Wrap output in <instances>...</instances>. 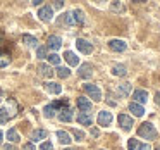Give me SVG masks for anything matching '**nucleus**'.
<instances>
[{"label": "nucleus", "mask_w": 160, "mask_h": 150, "mask_svg": "<svg viewBox=\"0 0 160 150\" xmlns=\"http://www.w3.org/2000/svg\"><path fill=\"white\" fill-rule=\"evenodd\" d=\"M138 135L141 138H146V140H153L157 136V129L152 122H143L141 126L138 128Z\"/></svg>", "instance_id": "f257e3e1"}, {"label": "nucleus", "mask_w": 160, "mask_h": 150, "mask_svg": "<svg viewBox=\"0 0 160 150\" xmlns=\"http://www.w3.org/2000/svg\"><path fill=\"white\" fill-rule=\"evenodd\" d=\"M83 90H84V93H86L88 97H91L95 102H100L102 100V91H100V88H98L97 85L86 83V85H83Z\"/></svg>", "instance_id": "f03ea898"}, {"label": "nucleus", "mask_w": 160, "mask_h": 150, "mask_svg": "<svg viewBox=\"0 0 160 150\" xmlns=\"http://www.w3.org/2000/svg\"><path fill=\"white\" fill-rule=\"evenodd\" d=\"M38 18L42 19V21H45V23H50V21L53 19V9L50 7V5L40 7V11H38Z\"/></svg>", "instance_id": "7ed1b4c3"}, {"label": "nucleus", "mask_w": 160, "mask_h": 150, "mask_svg": "<svg viewBox=\"0 0 160 150\" xmlns=\"http://www.w3.org/2000/svg\"><path fill=\"white\" fill-rule=\"evenodd\" d=\"M146 100H148V91L146 90H134V93H132V102L134 104H146Z\"/></svg>", "instance_id": "20e7f679"}, {"label": "nucleus", "mask_w": 160, "mask_h": 150, "mask_svg": "<svg viewBox=\"0 0 160 150\" xmlns=\"http://www.w3.org/2000/svg\"><path fill=\"white\" fill-rule=\"evenodd\" d=\"M76 47L81 54H91L93 52V45H91L90 42H86V40H83V38L76 40Z\"/></svg>", "instance_id": "39448f33"}, {"label": "nucleus", "mask_w": 160, "mask_h": 150, "mask_svg": "<svg viewBox=\"0 0 160 150\" xmlns=\"http://www.w3.org/2000/svg\"><path fill=\"white\" fill-rule=\"evenodd\" d=\"M117 121H119V126H121L124 131H129V129L132 128V117H129V116H126V114H119Z\"/></svg>", "instance_id": "423d86ee"}, {"label": "nucleus", "mask_w": 160, "mask_h": 150, "mask_svg": "<svg viewBox=\"0 0 160 150\" xmlns=\"http://www.w3.org/2000/svg\"><path fill=\"white\" fill-rule=\"evenodd\" d=\"M126 47H128V45H126L124 40H117V38H115V40H110V42H108V49H110L112 52H124Z\"/></svg>", "instance_id": "0eeeda50"}, {"label": "nucleus", "mask_w": 160, "mask_h": 150, "mask_svg": "<svg viewBox=\"0 0 160 150\" xmlns=\"http://www.w3.org/2000/svg\"><path fill=\"white\" fill-rule=\"evenodd\" d=\"M47 47L52 49V50H59L60 47H62V38L57 36V35H50L48 40H47Z\"/></svg>", "instance_id": "6e6552de"}, {"label": "nucleus", "mask_w": 160, "mask_h": 150, "mask_svg": "<svg viewBox=\"0 0 160 150\" xmlns=\"http://www.w3.org/2000/svg\"><path fill=\"white\" fill-rule=\"evenodd\" d=\"M98 124L100 126H110L112 124V114L108 111H100L98 112Z\"/></svg>", "instance_id": "1a4fd4ad"}, {"label": "nucleus", "mask_w": 160, "mask_h": 150, "mask_svg": "<svg viewBox=\"0 0 160 150\" xmlns=\"http://www.w3.org/2000/svg\"><path fill=\"white\" fill-rule=\"evenodd\" d=\"M78 74H79L81 78H84V80L91 78V74H93V67H91V64H81Z\"/></svg>", "instance_id": "9d476101"}, {"label": "nucleus", "mask_w": 160, "mask_h": 150, "mask_svg": "<svg viewBox=\"0 0 160 150\" xmlns=\"http://www.w3.org/2000/svg\"><path fill=\"white\" fill-rule=\"evenodd\" d=\"M78 122H81L83 126H91L93 124V117L90 112H79L78 114Z\"/></svg>", "instance_id": "9b49d317"}, {"label": "nucleus", "mask_w": 160, "mask_h": 150, "mask_svg": "<svg viewBox=\"0 0 160 150\" xmlns=\"http://www.w3.org/2000/svg\"><path fill=\"white\" fill-rule=\"evenodd\" d=\"M72 111H71L69 107H64V109H60L59 111V119L62 122H69V121H72Z\"/></svg>", "instance_id": "f8f14e48"}, {"label": "nucleus", "mask_w": 160, "mask_h": 150, "mask_svg": "<svg viewBox=\"0 0 160 150\" xmlns=\"http://www.w3.org/2000/svg\"><path fill=\"white\" fill-rule=\"evenodd\" d=\"M78 107L81 109V112H90L91 111V100H88L86 97H78Z\"/></svg>", "instance_id": "ddd939ff"}, {"label": "nucleus", "mask_w": 160, "mask_h": 150, "mask_svg": "<svg viewBox=\"0 0 160 150\" xmlns=\"http://www.w3.org/2000/svg\"><path fill=\"white\" fill-rule=\"evenodd\" d=\"M64 59L67 60V64H69V66H78V64H79V57H78L74 52H71V50L64 52Z\"/></svg>", "instance_id": "4468645a"}, {"label": "nucleus", "mask_w": 160, "mask_h": 150, "mask_svg": "<svg viewBox=\"0 0 160 150\" xmlns=\"http://www.w3.org/2000/svg\"><path fill=\"white\" fill-rule=\"evenodd\" d=\"M45 90L48 91V93L59 95L60 91H62V86H60L59 83H53V81H48V83H45Z\"/></svg>", "instance_id": "2eb2a0df"}, {"label": "nucleus", "mask_w": 160, "mask_h": 150, "mask_svg": "<svg viewBox=\"0 0 160 150\" xmlns=\"http://www.w3.org/2000/svg\"><path fill=\"white\" fill-rule=\"evenodd\" d=\"M129 111H131L132 114L136 116V117H141V116L145 114V109H143V105L134 104V102H131V104H129Z\"/></svg>", "instance_id": "dca6fc26"}, {"label": "nucleus", "mask_w": 160, "mask_h": 150, "mask_svg": "<svg viewBox=\"0 0 160 150\" xmlns=\"http://www.w3.org/2000/svg\"><path fill=\"white\" fill-rule=\"evenodd\" d=\"M38 69H40V73H42V76H45V78H52L53 74H55V71H53L48 64H40Z\"/></svg>", "instance_id": "f3484780"}, {"label": "nucleus", "mask_w": 160, "mask_h": 150, "mask_svg": "<svg viewBox=\"0 0 160 150\" xmlns=\"http://www.w3.org/2000/svg\"><path fill=\"white\" fill-rule=\"evenodd\" d=\"M57 138H59V142L62 145H69L72 142V138H71V135L67 131H57Z\"/></svg>", "instance_id": "a211bd4d"}, {"label": "nucleus", "mask_w": 160, "mask_h": 150, "mask_svg": "<svg viewBox=\"0 0 160 150\" xmlns=\"http://www.w3.org/2000/svg\"><path fill=\"white\" fill-rule=\"evenodd\" d=\"M47 138V131L45 129H35L31 133V140L33 142H40V140H45Z\"/></svg>", "instance_id": "6ab92c4d"}, {"label": "nucleus", "mask_w": 160, "mask_h": 150, "mask_svg": "<svg viewBox=\"0 0 160 150\" xmlns=\"http://www.w3.org/2000/svg\"><path fill=\"white\" fill-rule=\"evenodd\" d=\"M71 14H72L74 23H78V24H83L84 23V12L81 11V9H76V11H72Z\"/></svg>", "instance_id": "aec40b11"}, {"label": "nucleus", "mask_w": 160, "mask_h": 150, "mask_svg": "<svg viewBox=\"0 0 160 150\" xmlns=\"http://www.w3.org/2000/svg\"><path fill=\"white\" fill-rule=\"evenodd\" d=\"M129 91H131V85H129V83L119 85V88H117V95H119V97H128Z\"/></svg>", "instance_id": "412c9836"}, {"label": "nucleus", "mask_w": 160, "mask_h": 150, "mask_svg": "<svg viewBox=\"0 0 160 150\" xmlns=\"http://www.w3.org/2000/svg\"><path fill=\"white\" fill-rule=\"evenodd\" d=\"M126 66H122V64H115L114 67H112V74L114 76H126Z\"/></svg>", "instance_id": "4be33fe9"}, {"label": "nucleus", "mask_w": 160, "mask_h": 150, "mask_svg": "<svg viewBox=\"0 0 160 150\" xmlns=\"http://www.w3.org/2000/svg\"><path fill=\"white\" fill-rule=\"evenodd\" d=\"M7 140H9V142H14V143H18L19 140H21V136H19V133L16 131L14 128H11V129L7 131Z\"/></svg>", "instance_id": "5701e85b"}, {"label": "nucleus", "mask_w": 160, "mask_h": 150, "mask_svg": "<svg viewBox=\"0 0 160 150\" xmlns=\"http://www.w3.org/2000/svg\"><path fill=\"white\" fill-rule=\"evenodd\" d=\"M55 74L59 78H64V80H66V78H69L71 76V71H69V67H62V66H59L57 67V71H55Z\"/></svg>", "instance_id": "b1692460"}, {"label": "nucleus", "mask_w": 160, "mask_h": 150, "mask_svg": "<svg viewBox=\"0 0 160 150\" xmlns=\"http://www.w3.org/2000/svg\"><path fill=\"white\" fill-rule=\"evenodd\" d=\"M22 40H24V43L28 47H36V43H38V40L31 35H22Z\"/></svg>", "instance_id": "393cba45"}, {"label": "nucleus", "mask_w": 160, "mask_h": 150, "mask_svg": "<svg viewBox=\"0 0 160 150\" xmlns=\"http://www.w3.org/2000/svg\"><path fill=\"white\" fill-rule=\"evenodd\" d=\"M55 112H57V109L53 107L52 104L47 105V107L43 109V116H45V117H53V116H55Z\"/></svg>", "instance_id": "a878e982"}, {"label": "nucleus", "mask_w": 160, "mask_h": 150, "mask_svg": "<svg viewBox=\"0 0 160 150\" xmlns=\"http://www.w3.org/2000/svg\"><path fill=\"white\" fill-rule=\"evenodd\" d=\"M9 62H11V57H9V54H7V52H0V67L9 66Z\"/></svg>", "instance_id": "bb28decb"}, {"label": "nucleus", "mask_w": 160, "mask_h": 150, "mask_svg": "<svg viewBox=\"0 0 160 150\" xmlns=\"http://www.w3.org/2000/svg\"><path fill=\"white\" fill-rule=\"evenodd\" d=\"M47 59H48V62L53 64V66H59L60 64V55L59 54H50V55H47Z\"/></svg>", "instance_id": "cd10ccee"}, {"label": "nucleus", "mask_w": 160, "mask_h": 150, "mask_svg": "<svg viewBox=\"0 0 160 150\" xmlns=\"http://www.w3.org/2000/svg\"><path fill=\"white\" fill-rule=\"evenodd\" d=\"M11 117V114L7 112V109H0V124L7 122V119Z\"/></svg>", "instance_id": "c85d7f7f"}, {"label": "nucleus", "mask_w": 160, "mask_h": 150, "mask_svg": "<svg viewBox=\"0 0 160 150\" xmlns=\"http://www.w3.org/2000/svg\"><path fill=\"white\" fill-rule=\"evenodd\" d=\"M128 148L129 150H139V142H138V140H134V138L128 140Z\"/></svg>", "instance_id": "c756f323"}, {"label": "nucleus", "mask_w": 160, "mask_h": 150, "mask_svg": "<svg viewBox=\"0 0 160 150\" xmlns=\"http://www.w3.org/2000/svg\"><path fill=\"white\" fill-rule=\"evenodd\" d=\"M36 57H38V59H45L47 57V47H38V49H36Z\"/></svg>", "instance_id": "7c9ffc66"}, {"label": "nucleus", "mask_w": 160, "mask_h": 150, "mask_svg": "<svg viewBox=\"0 0 160 150\" xmlns=\"http://www.w3.org/2000/svg\"><path fill=\"white\" fill-rule=\"evenodd\" d=\"M62 21L66 23L67 26L74 24V19H72V14H71V12H66V14H64V18H62Z\"/></svg>", "instance_id": "2f4dec72"}, {"label": "nucleus", "mask_w": 160, "mask_h": 150, "mask_svg": "<svg viewBox=\"0 0 160 150\" xmlns=\"http://www.w3.org/2000/svg\"><path fill=\"white\" fill-rule=\"evenodd\" d=\"M72 135H74V138H76L78 142H81V140L84 138V133L79 131V129H72Z\"/></svg>", "instance_id": "473e14b6"}, {"label": "nucleus", "mask_w": 160, "mask_h": 150, "mask_svg": "<svg viewBox=\"0 0 160 150\" xmlns=\"http://www.w3.org/2000/svg\"><path fill=\"white\" fill-rule=\"evenodd\" d=\"M40 150H53V145L50 142H43L42 145H40Z\"/></svg>", "instance_id": "72a5a7b5"}, {"label": "nucleus", "mask_w": 160, "mask_h": 150, "mask_svg": "<svg viewBox=\"0 0 160 150\" xmlns=\"http://www.w3.org/2000/svg\"><path fill=\"white\" fill-rule=\"evenodd\" d=\"M22 150H36V148H35V145H33V143H26V145L22 147Z\"/></svg>", "instance_id": "f704fd0d"}, {"label": "nucleus", "mask_w": 160, "mask_h": 150, "mask_svg": "<svg viewBox=\"0 0 160 150\" xmlns=\"http://www.w3.org/2000/svg\"><path fill=\"white\" fill-rule=\"evenodd\" d=\"M112 11H122V5L121 4H115V2H114V4H112Z\"/></svg>", "instance_id": "c9c22d12"}, {"label": "nucleus", "mask_w": 160, "mask_h": 150, "mask_svg": "<svg viewBox=\"0 0 160 150\" xmlns=\"http://www.w3.org/2000/svg\"><path fill=\"white\" fill-rule=\"evenodd\" d=\"M139 150H152V147L148 143H143V145H139Z\"/></svg>", "instance_id": "e433bc0d"}, {"label": "nucleus", "mask_w": 160, "mask_h": 150, "mask_svg": "<svg viewBox=\"0 0 160 150\" xmlns=\"http://www.w3.org/2000/svg\"><path fill=\"white\" fill-rule=\"evenodd\" d=\"M155 102H157V105L160 107V93H155Z\"/></svg>", "instance_id": "4c0bfd02"}, {"label": "nucleus", "mask_w": 160, "mask_h": 150, "mask_svg": "<svg viewBox=\"0 0 160 150\" xmlns=\"http://www.w3.org/2000/svg\"><path fill=\"white\" fill-rule=\"evenodd\" d=\"M4 150H16V148H14L12 145H5V147H4Z\"/></svg>", "instance_id": "58836bf2"}, {"label": "nucleus", "mask_w": 160, "mask_h": 150, "mask_svg": "<svg viewBox=\"0 0 160 150\" xmlns=\"http://www.w3.org/2000/svg\"><path fill=\"white\" fill-rule=\"evenodd\" d=\"M62 5H64L62 2H55V9H60V7H62Z\"/></svg>", "instance_id": "ea45409f"}, {"label": "nucleus", "mask_w": 160, "mask_h": 150, "mask_svg": "<svg viewBox=\"0 0 160 150\" xmlns=\"http://www.w3.org/2000/svg\"><path fill=\"white\" fill-rule=\"evenodd\" d=\"M33 5H42V0H33Z\"/></svg>", "instance_id": "a19ab883"}, {"label": "nucleus", "mask_w": 160, "mask_h": 150, "mask_svg": "<svg viewBox=\"0 0 160 150\" xmlns=\"http://www.w3.org/2000/svg\"><path fill=\"white\" fill-rule=\"evenodd\" d=\"M2 138H4V133L0 131V143H2Z\"/></svg>", "instance_id": "79ce46f5"}, {"label": "nucleus", "mask_w": 160, "mask_h": 150, "mask_svg": "<svg viewBox=\"0 0 160 150\" xmlns=\"http://www.w3.org/2000/svg\"><path fill=\"white\" fill-rule=\"evenodd\" d=\"M66 150H74V148H66Z\"/></svg>", "instance_id": "37998d69"}, {"label": "nucleus", "mask_w": 160, "mask_h": 150, "mask_svg": "<svg viewBox=\"0 0 160 150\" xmlns=\"http://www.w3.org/2000/svg\"><path fill=\"white\" fill-rule=\"evenodd\" d=\"M155 150H160V147H158V148H155Z\"/></svg>", "instance_id": "c03bdc74"}]
</instances>
